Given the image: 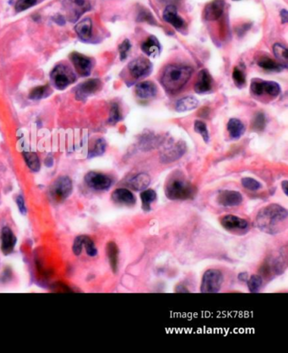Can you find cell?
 Wrapping results in <instances>:
<instances>
[{
    "instance_id": "obj_32",
    "label": "cell",
    "mask_w": 288,
    "mask_h": 353,
    "mask_svg": "<svg viewBox=\"0 0 288 353\" xmlns=\"http://www.w3.org/2000/svg\"><path fill=\"white\" fill-rule=\"evenodd\" d=\"M23 157H24V161H26L28 167L32 170L38 171L41 168V163H40L38 155L36 154L35 152H23Z\"/></svg>"
},
{
    "instance_id": "obj_19",
    "label": "cell",
    "mask_w": 288,
    "mask_h": 353,
    "mask_svg": "<svg viewBox=\"0 0 288 353\" xmlns=\"http://www.w3.org/2000/svg\"><path fill=\"white\" fill-rule=\"evenodd\" d=\"M288 253H286V250L282 251L279 255L276 258H273L270 261V264H268V265H264V267L266 268H269L273 272L274 274H282L283 272L285 271L286 269V266H288Z\"/></svg>"
},
{
    "instance_id": "obj_42",
    "label": "cell",
    "mask_w": 288,
    "mask_h": 353,
    "mask_svg": "<svg viewBox=\"0 0 288 353\" xmlns=\"http://www.w3.org/2000/svg\"><path fill=\"white\" fill-rule=\"evenodd\" d=\"M232 79H234L236 86L238 87H244L245 82H246V77H245L244 71L242 70H240L238 67L234 68V72H232Z\"/></svg>"
},
{
    "instance_id": "obj_3",
    "label": "cell",
    "mask_w": 288,
    "mask_h": 353,
    "mask_svg": "<svg viewBox=\"0 0 288 353\" xmlns=\"http://www.w3.org/2000/svg\"><path fill=\"white\" fill-rule=\"evenodd\" d=\"M193 73L190 67L178 65H168L162 76V84L168 92H176L181 89Z\"/></svg>"
},
{
    "instance_id": "obj_49",
    "label": "cell",
    "mask_w": 288,
    "mask_h": 353,
    "mask_svg": "<svg viewBox=\"0 0 288 353\" xmlns=\"http://www.w3.org/2000/svg\"><path fill=\"white\" fill-rule=\"evenodd\" d=\"M176 292H184L185 293V292H190V291H188V289L184 287L182 285H178L176 287Z\"/></svg>"
},
{
    "instance_id": "obj_27",
    "label": "cell",
    "mask_w": 288,
    "mask_h": 353,
    "mask_svg": "<svg viewBox=\"0 0 288 353\" xmlns=\"http://www.w3.org/2000/svg\"><path fill=\"white\" fill-rule=\"evenodd\" d=\"M106 253L108 257L109 263L111 265L112 271L116 273L118 271V248L114 242H109L106 246Z\"/></svg>"
},
{
    "instance_id": "obj_30",
    "label": "cell",
    "mask_w": 288,
    "mask_h": 353,
    "mask_svg": "<svg viewBox=\"0 0 288 353\" xmlns=\"http://www.w3.org/2000/svg\"><path fill=\"white\" fill-rule=\"evenodd\" d=\"M273 53L276 58L282 63V65L286 68L288 65V49L282 44H276L273 46Z\"/></svg>"
},
{
    "instance_id": "obj_8",
    "label": "cell",
    "mask_w": 288,
    "mask_h": 353,
    "mask_svg": "<svg viewBox=\"0 0 288 353\" xmlns=\"http://www.w3.org/2000/svg\"><path fill=\"white\" fill-rule=\"evenodd\" d=\"M220 222L223 228L235 235H244L250 230V224L247 220L235 215L222 216L220 218Z\"/></svg>"
},
{
    "instance_id": "obj_35",
    "label": "cell",
    "mask_w": 288,
    "mask_h": 353,
    "mask_svg": "<svg viewBox=\"0 0 288 353\" xmlns=\"http://www.w3.org/2000/svg\"><path fill=\"white\" fill-rule=\"evenodd\" d=\"M266 120L264 114L261 112L257 113L254 117L252 128L257 131H262L266 128Z\"/></svg>"
},
{
    "instance_id": "obj_4",
    "label": "cell",
    "mask_w": 288,
    "mask_h": 353,
    "mask_svg": "<svg viewBox=\"0 0 288 353\" xmlns=\"http://www.w3.org/2000/svg\"><path fill=\"white\" fill-rule=\"evenodd\" d=\"M50 76L55 87L60 90L66 89V87L70 86L76 80V76L74 71L64 64L56 65L50 74Z\"/></svg>"
},
{
    "instance_id": "obj_11",
    "label": "cell",
    "mask_w": 288,
    "mask_h": 353,
    "mask_svg": "<svg viewBox=\"0 0 288 353\" xmlns=\"http://www.w3.org/2000/svg\"><path fill=\"white\" fill-rule=\"evenodd\" d=\"M128 71L136 79L148 76L152 71V64L144 57H139L131 61L128 65Z\"/></svg>"
},
{
    "instance_id": "obj_12",
    "label": "cell",
    "mask_w": 288,
    "mask_h": 353,
    "mask_svg": "<svg viewBox=\"0 0 288 353\" xmlns=\"http://www.w3.org/2000/svg\"><path fill=\"white\" fill-rule=\"evenodd\" d=\"M186 145L184 141H178L175 144L169 145L168 147L160 152V160L164 163H169L177 160L184 154Z\"/></svg>"
},
{
    "instance_id": "obj_38",
    "label": "cell",
    "mask_w": 288,
    "mask_h": 353,
    "mask_svg": "<svg viewBox=\"0 0 288 353\" xmlns=\"http://www.w3.org/2000/svg\"><path fill=\"white\" fill-rule=\"evenodd\" d=\"M83 247L86 248V253L90 257H95L98 254V249L90 237L83 236Z\"/></svg>"
},
{
    "instance_id": "obj_31",
    "label": "cell",
    "mask_w": 288,
    "mask_h": 353,
    "mask_svg": "<svg viewBox=\"0 0 288 353\" xmlns=\"http://www.w3.org/2000/svg\"><path fill=\"white\" fill-rule=\"evenodd\" d=\"M258 65L266 71H280L282 70V67H284L282 65L278 64L268 57L261 58L258 61Z\"/></svg>"
},
{
    "instance_id": "obj_43",
    "label": "cell",
    "mask_w": 288,
    "mask_h": 353,
    "mask_svg": "<svg viewBox=\"0 0 288 353\" xmlns=\"http://www.w3.org/2000/svg\"><path fill=\"white\" fill-rule=\"evenodd\" d=\"M130 42L128 41V39H125L124 41L122 42V44H120V46H118L120 59H121V60H124L127 59L128 52H130Z\"/></svg>"
},
{
    "instance_id": "obj_21",
    "label": "cell",
    "mask_w": 288,
    "mask_h": 353,
    "mask_svg": "<svg viewBox=\"0 0 288 353\" xmlns=\"http://www.w3.org/2000/svg\"><path fill=\"white\" fill-rule=\"evenodd\" d=\"M165 22H168L176 29H180L184 26V22L178 15L177 9L174 6H169L164 11L162 15Z\"/></svg>"
},
{
    "instance_id": "obj_10",
    "label": "cell",
    "mask_w": 288,
    "mask_h": 353,
    "mask_svg": "<svg viewBox=\"0 0 288 353\" xmlns=\"http://www.w3.org/2000/svg\"><path fill=\"white\" fill-rule=\"evenodd\" d=\"M250 88H251L252 93L256 96L268 94L270 96L276 97L280 93V86L274 82L254 80L252 83H251V87Z\"/></svg>"
},
{
    "instance_id": "obj_34",
    "label": "cell",
    "mask_w": 288,
    "mask_h": 353,
    "mask_svg": "<svg viewBox=\"0 0 288 353\" xmlns=\"http://www.w3.org/2000/svg\"><path fill=\"white\" fill-rule=\"evenodd\" d=\"M247 282L248 287L250 292L257 293L261 289L263 280H262V277H261L260 275L253 274L251 277L248 278Z\"/></svg>"
},
{
    "instance_id": "obj_29",
    "label": "cell",
    "mask_w": 288,
    "mask_h": 353,
    "mask_svg": "<svg viewBox=\"0 0 288 353\" xmlns=\"http://www.w3.org/2000/svg\"><path fill=\"white\" fill-rule=\"evenodd\" d=\"M140 199L142 202V209L144 211H150L152 209V204L156 199V193L152 189L144 190L140 193Z\"/></svg>"
},
{
    "instance_id": "obj_14",
    "label": "cell",
    "mask_w": 288,
    "mask_h": 353,
    "mask_svg": "<svg viewBox=\"0 0 288 353\" xmlns=\"http://www.w3.org/2000/svg\"><path fill=\"white\" fill-rule=\"evenodd\" d=\"M242 195L236 191L222 190L218 193L216 202L220 206L236 207L242 204Z\"/></svg>"
},
{
    "instance_id": "obj_47",
    "label": "cell",
    "mask_w": 288,
    "mask_h": 353,
    "mask_svg": "<svg viewBox=\"0 0 288 353\" xmlns=\"http://www.w3.org/2000/svg\"><path fill=\"white\" fill-rule=\"evenodd\" d=\"M280 19L282 23H286L288 21V12L286 10H282L280 13Z\"/></svg>"
},
{
    "instance_id": "obj_26",
    "label": "cell",
    "mask_w": 288,
    "mask_h": 353,
    "mask_svg": "<svg viewBox=\"0 0 288 353\" xmlns=\"http://www.w3.org/2000/svg\"><path fill=\"white\" fill-rule=\"evenodd\" d=\"M228 130L232 138L238 139L244 133L245 126L242 121L232 118L228 123Z\"/></svg>"
},
{
    "instance_id": "obj_17",
    "label": "cell",
    "mask_w": 288,
    "mask_h": 353,
    "mask_svg": "<svg viewBox=\"0 0 288 353\" xmlns=\"http://www.w3.org/2000/svg\"><path fill=\"white\" fill-rule=\"evenodd\" d=\"M16 244V237L8 227H4L1 231V250L4 255H8L14 251Z\"/></svg>"
},
{
    "instance_id": "obj_48",
    "label": "cell",
    "mask_w": 288,
    "mask_h": 353,
    "mask_svg": "<svg viewBox=\"0 0 288 353\" xmlns=\"http://www.w3.org/2000/svg\"><path fill=\"white\" fill-rule=\"evenodd\" d=\"M288 181H284V182H282V188L283 192L285 193L286 196H288Z\"/></svg>"
},
{
    "instance_id": "obj_39",
    "label": "cell",
    "mask_w": 288,
    "mask_h": 353,
    "mask_svg": "<svg viewBox=\"0 0 288 353\" xmlns=\"http://www.w3.org/2000/svg\"><path fill=\"white\" fill-rule=\"evenodd\" d=\"M38 0H17L14 9L17 13L26 11L28 9L32 8L36 6Z\"/></svg>"
},
{
    "instance_id": "obj_44",
    "label": "cell",
    "mask_w": 288,
    "mask_h": 353,
    "mask_svg": "<svg viewBox=\"0 0 288 353\" xmlns=\"http://www.w3.org/2000/svg\"><path fill=\"white\" fill-rule=\"evenodd\" d=\"M83 248V236L77 237L74 242L73 252L76 256L80 255Z\"/></svg>"
},
{
    "instance_id": "obj_28",
    "label": "cell",
    "mask_w": 288,
    "mask_h": 353,
    "mask_svg": "<svg viewBox=\"0 0 288 353\" xmlns=\"http://www.w3.org/2000/svg\"><path fill=\"white\" fill-rule=\"evenodd\" d=\"M198 100L194 97H186L178 101L175 109L178 112L188 111L198 106Z\"/></svg>"
},
{
    "instance_id": "obj_18",
    "label": "cell",
    "mask_w": 288,
    "mask_h": 353,
    "mask_svg": "<svg viewBox=\"0 0 288 353\" xmlns=\"http://www.w3.org/2000/svg\"><path fill=\"white\" fill-rule=\"evenodd\" d=\"M112 199L116 204L132 206L136 204V197L130 191L124 188H118L112 193Z\"/></svg>"
},
{
    "instance_id": "obj_20",
    "label": "cell",
    "mask_w": 288,
    "mask_h": 353,
    "mask_svg": "<svg viewBox=\"0 0 288 353\" xmlns=\"http://www.w3.org/2000/svg\"><path fill=\"white\" fill-rule=\"evenodd\" d=\"M136 95L143 99H148L155 97L158 93V88L153 82L146 81L140 82L136 87Z\"/></svg>"
},
{
    "instance_id": "obj_33",
    "label": "cell",
    "mask_w": 288,
    "mask_h": 353,
    "mask_svg": "<svg viewBox=\"0 0 288 353\" xmlns=\"http://www.w3.org/2000/svg\"><path fill=\"white\" fill-rule=\"evenodd\" d=\"M49 91H50V87L48 85L35 87L30 91L29 98L33 100H39V99L48 97L49 95Z\"/></svg>"
},
{
    "instance_id": "obj_2",
    "label": "cell",
    "mask_w": 288,
    "mask_h": 353,
    "mask_svg": "<svg viewBox=\"0 0 288 353\" xmlns=\"http://www.w3.org/2000/svg\"><path fill=\"white\" fill-rule=\"evenodd\" d=\"M165 194L170 200H187L194 198L196 188L180 172L176 171L166 182Z\"/></svg>"
},
{
    "instance_id": "obj_16",
    "label": "cell",
    "mask_w": 288,
    "mask_h": 353,
    "mask_svg": "<svg viewBox=\"0 0 288 353\" xmlns=\"http://www.w3.org/2000/svg\"><path fill=\"white\" fill-rule=\"evenodd\" d=\"M224 6H225L224 0H213L204 8V19L209 22H213L219 19L222 15Z\"/></svg>"
},
{
    "instance_id": "obj_24",
    "label": "cell",
    "mask_w": 288,
    "mask_h": 353,
    "mask_svg": "<svg viewBox=\"0 0 288 353\" xmlns=\"http://www.w3.org/2000/svg\"><path fill=\"white\" fill-rule=\"evenodd\" d=\"M76 32L82 40H88L92 33V22L90 18L82 20L76 26Z\"/></svg>"
},
{
    "instance_id": "obj_5",
    "label": "cell",
    "mask_w": 288,
    "mask_h": 353,
    "mask_svg": "<svg viewBox=\"0 0 288 353\" xmlns=\"http://www.w3.org/2000/svg\"><path fill=\"white\" fill-rule=\"evenodd\" d=\"M223 274L218 269H208L202 277L200 291L202 293H216L222 285Z\"/></svg>"
},
{
    "instance_id": "obj_36",
    "label": "cell",
    "mask_w": 288,
    "mask_h": 353,
    "mask_svg": "<svg viewBox=\"0 0 288 353\" xmlns=\"http://www.w3.org/2000/svg\"><path fill=\"white\" fill-rule=\"evenodd\" d=\"M106 141L102 138H99L96 141L94 147L92 149L90 150L89 152V156L90 157H96V156H100L105 152L106 149Z\"/></svg>"
},
{
    "instance_id": "obj_46",
    "label": "cell",
    "mask_w": 288,
    "mask_h": 353,
    "mask_svg": "<svg viewBox=\"0 0 288 353\" xmlns=\"http://www.w3.org/2000/svg\"><path fill=\"white\" fill-rule=\"evenodd\" d=\"M238 280L242 282H247L248 280V274L247 272H242L238 274Z\"/></svg>"
},
{
    "instance_id": "obj_6",
    "label": "cell",
    "mask_w": 288,
    "mask_h": 353,
    "mask_svg": "<svg viewBox=\"0 0 288 353\" xmlns=\"http://www.w3.org/2000/svg\"><path fill=\"white\" fill-rule=\"evenodd\" d=\"M62 4L67 19L71 22H77L82 15L90 9L88 0H64Z\"/></svg>"
},
{
    "instance_id": "obj_1",
    "label": "cell",
    "mask_w": 288,
    "mask_h": 353,
    "mask_svg": "<svg viewBox=\"0 0 288 353\" xmlns=\"http://www.w3.org/2000/svg\"><path fill=\"white\" fill-rule=\"evenodd\" d=\"M288 219V210L279 204H270L258 211L256 226L264 233L276 235L286 229Z\"/></svg>"
},
{
    "instance_id": "obj_40",
    "label": "cell",
    "mask_w": 288,
    "mask_h": 353,
    "mask_svg": "<svg viewBox=\"0 0 288 353\" xmlns=\"http://www.w3.org/2000/svg\"><path fill=\"white\" fill-rule=\"evenodd\" d=\"M194 130L203 137L204 141L206 143L209 142V132H208V130H207L206 125L204 122L198 121V120L196 121V123H194Z\"/></svg>"
},
{
    "instance_id": "obj_45",
    "label": "cell",
    "mask_w": 288,
    "mask_h": 353,
    "mask_svg": "<svg viewBox=\"0 0 288 353\" xmlns=\"http://www.w3.org/2000/svg\"><path fill=\"white\" fill-rule=\"evenodd\" d=\"M17 205L19 208L20 212L22 213V215H26V207L24 204V199L22 198V196H18L16 199Z\"/></svg>"
},
{
    "instance_id": "obj_23",
    "label": "cell",
    "mask_w": 288,
    "mask_h": 353,
    "mask_svg": "<svg viewBox=\"0 0 288 353\" xmlns=\"http://www.w3.org/2000/svg\"><path fill=\"white\" fill-rule=\"evenodd\" d=\"M142 51L149 57L156 58L160 55V46L158 38L150 36L142 44Z\"/></svg>"
},
{
    "instance_id": "obj_9",
    "label": "cell",
    "mask_w": 288,
    "mask_h": 353,
    "mask_svg": "<svg viewBox=\"0 0 288 353\" xmlns=\"http://www.w3.org/2000/svg\"><path fill=\"white\" fill-rule=\"evenodd\" d=\"M87 186L96 191H106L111 188V178L99 172L90 171L84 177Z\"/></svg>"
},
{
    "instance_id": "obj_41",
    "label": "cell",
    "mask_w": 288,
    "mask_h": 353,
    "mask_svg": "<svg viewBox=\"0 0 288 353\" xmlns=\"http://www.w3.org/2000/svg\"><path fill=\"white\" fill-rule=\"evenodd\" d=\"M121 120V114H120V107L117 103H112L110 109V115H109V123L112 125H115Z\"/></svg>"
},
{
    "instance_id": "obj_50",
    "label": "cell",
    "mask_w": 288,
    "mask_h": 353,
    "mask_svg": "<svg viewBox=\"0 0 288 353\" xmlns=\"http://www.w3.org/2000/svg\"><path fill=\"white\" fill-rule=\"evenodd\" d=\"M234 1H240V0H234Z\"/></svg>"
},
{
    "instance_id": "obj_7",
    "label": "cell",
    "mask_w": 288,
    "mask_h": 353,
    "mask_svg": "<svg viewBox=\"0 0 288 353\" xmlns=\"http://www.w3.org/2000/svg\"><path fill=\"white\" fill-rule=\"evenodd\" d=\"M73 190V184L68 176H60L55 180L50 188V194L55 201L66 200L70 196Z\"/></svg>"
},
{
    "instance_id": "obj_37",
    "label": "cell",
    "mask_w": 288,
    "mask_h": 353,
    "mask_svg": "<svg viewBox=\"0 0 288 353\" xmlns=\"http://www.w3.org/2000/svg\"><path fill=\"white\" fill-rule=\"evenodd\" d=\"M241 182H242L244 188H246L248 190L252 191V192L260 190L262 188V185L258 181L251 178V177H244V178H242Z\"/></svg>"
},
{
    "instance_id": "obj_15",
    "label": "cell",
    "mask_w": 288,
    "mask_h": 353,
    "mask_svg": "<svg viewBox=\"0 0 288 353\" xmlns=\"http://www.w3.org/2000/svg\"><path fill=\"white\" fill-rule=\"evenodd\" d=\"M102 87L101 81L99 79H90L83 82L77 87L76 97L78 99H84L88 96L96 93Z\"/></svg>"
},
{
    "instance_id": "obj_13",
    "label": "cell",
    "mask_w": 288,
    "mask_h": 353,
    "mask_svg": "<svg viewBox=\"0 0 288 353\" xmlns=\"http://www.w3.org/2000/svg\"><path fill=\"white\" fill-rule=\"evenodd\" d=\"M70 59L80 76H88L90 75V71L92 70V61L90 58L79 53H73L70 56Z\"/></svg>"
},
{
    "instance_id": "obj_25",
    "label": "cell",
    "mask_w": 288,
    "mask_h": 353,
    "mask_svg": "<svg viewBox=\"0 0 288 353\" xmlns=\"http://www.w3.org/2000/svg\"><path fill=\"white\" fill-rule=\"evenodd\" d=\"M150 183V178L149 175L144 173H140L133 177L130 181V186L136 191L146 190Z\"/></svg>"
},
{
    "instance_id": "obj_22",
    "label": "cell",
    "mask_w": 288,
    "mask_h": 353,
    "mask_svg": "<svg viewBox=\"0 0 288 353\" xmlns=\"http://www.w3.org/2000/svg\"><path fill=\"white\" fill-rule=\"evenodd\" d=\"M212 77L206 70H202L198 73V80L196 82L194 90L197 93H204L209 92L212 87Z\"/></svg>"
}]
</instances>
